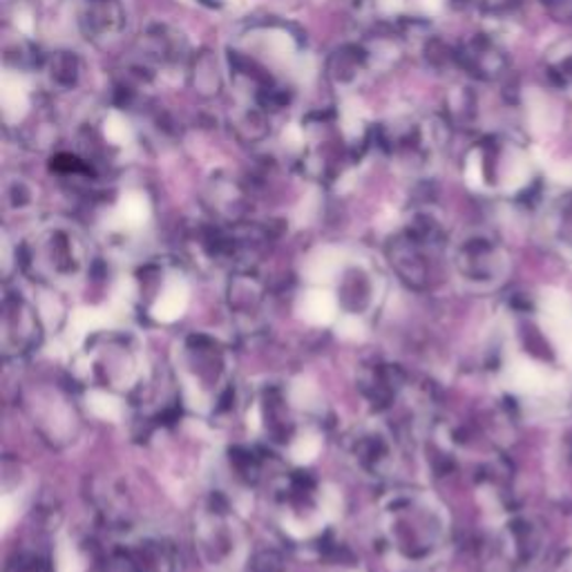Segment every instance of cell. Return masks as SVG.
<instances>
[{
	"mask_svg": "<svg viewBox=\"0 0 572 572\" xmlns=\"http://www.w3.org/2000/svg\"><path fill=\"white\" fill-rule=\"evenodd\" d=\"M376 537L385 559L398 570L437 565L452 541V524L441 498L420 487H394L376 510Z\"/></svg>",
	"mask_w": 572,
	"mask_h": 572,
	"instance_id": "cell-1",
	"label": "cell"
},
{
	"mask_svg": "<svg viewBox=\"0 0 572 572\" xmlns=\"http://www.w3.org/2000/svg\"><path fill=\"white\" fill-rule=\"evenodd\" d=\"M173 374L182 405L206 420H218L238 403L233 351L204 331L186 333L173 351Z\"/></svg>",
	"mask_w": 572,
	"mask_h": 572,
	"instance_id": "cell-2",
	"label": "cell"
},
{
	"mask_svg": "<svg viewBox=\"0 0 572 572\" xmlns=\"http://www.w3.org/2000/svg\"><path fill=\"white\" fill-rule=\"evenodd\" d=\"M249 425L262 448L275 457L305 463L316 452L320 420L311 403L282 381L260 385L249 400Z\"/></svg>",
	"mask_w": 572,
	"mask_h": 572,
	"instance_id": "cell-3",
	"label": "cell"
},
{
	"mask_svg": "<svg viewBox=\"0 0 572 572\" xmlns=\"http://www.w3.org/2000/svg\"><path fill=\"white\" fill-rule=\"evenodd\" d=\"M72 372L88 392L114 400L146 394L153 383L139 338L121 329L92 333L72 358Z\"/></svg>",
	"mask_w": 572,
	"mask_h": 572,
	"instance_id": "cell-4",
	"label": "cell"
},
{
	"mask_svg": "<svg viewBox=\"0 0 572 572\" xmlns=\"http://www.w3.org/2000/svg\"><path fill=\"white\" fill-rule=\"evenodd\" d=\"M268 510L286 539L318 550L331 537L338 496L324 481L298 465L268 481Z\"/></svg>",
	"mask_w": 572,
	"mask_h": 572,
	"instance_id": "cell-5",
	"label": "cell"
},
{
	"mask_svg": "<svg viewBox=\"0 0 572 572\" xmlns=\"http://www.w3.org/2000/svg\"><path fill=\"white\" fill-rule=\"evenodd\" d=\"M21 268L52 292H79L90 279L95 257L86 238L67 224L34 231L16 253Z\"/></svg>",
	"mask_w": 572,
	"mask_h": 572,
	"instance_id": "cell-6",
	"label": "cell"
},
{
	"mask_svg": "<svg viewBox=\"0 0 572 572\" xmlns=\"http://www.w3.org/2000/svg\"><path fill=\"white\" fill-rule=\"evenodd\" d=\"M193 543L208 572L249 570L253 557L251 535L222 490L210 492L197 506L193 517Z\"/></svg>",
	"mask_w": 572,
	"mask_h": 572,
	"instance_id": "cell-7",
	"label": "cell"
},
{
	"mask_svg": "<svg viewBox=\"0 0 572 572\" xmlns=\"http://www.w3.org/2000/svg\"><path fill=\"white\" fill-rule=\"evenodd\" d=\"M385 296L381 273L367 262H346L338 266L336 277L327 286H311L302 296L305 314H320L322 322H367L372 320Z\"/></svg>",
	"mask_w": 572,
	"mask_h": 572,
	"instance_id": "cell-8",
	"label": "cell"
},
{
	"mask_svg": "<svg viewBox=\"0 0 572 572\" xmlns=\"http://www.w3.org/2000/svg\"><path fill=\"white\" fill-rule=\"evenodd\" d=\"M450 238L435 212L418 210L389 238L385 253L392 271L409 289L422 292L435 279L437 260L448 251Z\"/></svg>",
	"mask_w": 572,
	"mask_h": 572,
	"instance_id": "cell-9",
	"label": "cell"
},
{
	"mask_svg": "<svg viewBox=\"0 0 572 572\" xmlns=\"http://www.w3.org/2000/svg\"><path fill=\"white\" fill-rule=\"evenodd\" d=\"M132 300L136 311L157 324L177 322L190 302V282L170 260L146 262L134 273Z\"/></svg>",
	"mask_w": 572,
	"mask_h": 572,
	"instance_id": "cell-10",
	"label": "cell"
},
{
	"mask_svg": "<svg viewBox=\"0 0 572 572\" xmlns=\"http://www.w3.org/2000/svg\"><path fill=\"white\" fill-rule=\"evenodd\" d=\"M342 457L358 476L389 481L403 463V441L387 420L374 416L353 425L342 437Z\"/></svg>",
	"mask_w": 572,
	"mask_h": 572,
	"instance_id": "cell-11",
	"label": "cell"
},
{
	"mask_svg": "<svg viewBox=\"0 0 572 572\" xmlns=\"http://www.w3.org/2000/svg\"><path fill=\"white\" fill-rule=\"evenodd\" d=\"M457 277L472 292H492L504 284L510 271V255L501 240L483 229L463 233L450 249Z\"/></svg>",
	"mask_w": 572,
	"mask_h": 572,
	"instance_id": "cell-12",
	"label": "cell"
},
{
	"mask_svg": "<svg viewBox=\"0 0 572 572\" xmlns=\"http://www.w3.org/2000/svg\"><path fill=\"white\" fill-rule=\"evenodd\" d=\"M99 572H182V561L173 541L134 528L99 552Z\"/></svg>",
	"mask_w": 572,
	"mask_h": 572,
	"instance_id": "cell-13",
	"label": "cell"
},
{
	"mask_svg": "<svg viewBox=\"0 0 572 572\" xmlns=\"http://www.w3.org/2000/svg\"><path fill=\"white\" fill-rule=\"evenodd\" d=\"M23 409L43 441L52 448L75 443L81 432V418L72 396L52 383H32L23 394Z\"/></svg>",
	"mask_w": 572,
	"mask_h": 572,
	"instance_id": "cell-14",
	"label": "cell"
},
{
	"mask_svg": "<svg viewBox=\"0 0 572 572\" xmlns=\"http://www.w3.org/2000/svg\"><path fill=\"white\" fill-rule=\"evenodd\" d=\"M45 324L34 300L21 289H6L3 322H0V346L6 361H21L41 346Z\"/></svg>",
	"mask_w": 572,
	"mask_h": 572,
	"instance_id": "cell-15",
	"label": "cell"
},
{
	"mask_svg": "<svg viewBox=\"0 0 572 572\" xmlns=\"http://www.w3.org/2000/svg\"><path fill=\"white\" fill-rule=\"evenodd\" d=\"M227 305L235 327L246 333H260L268 322V294L255 268L233 271L227 286Z\"/></svg>",
	"mask_w": 572,
	"mask_h": 572,
	"instance_id": "cell-16",
	"label": "cell"
},
{
	"mask_svg": "<svg viewBox=\"0 0 572 572\" xmlns=\"http://www.w3.org/2000/svg\"><path fill=\"white\" fill-rule=\"evenodd\" d=\"M457 67H461L468 77L492 84L508 75L510 58L506 47L494 34H474L457 47Z\"/></svg>",
	"mask_w": 572,
	"mask_h": 572,
	"instance_id": "cell-17",
	"label": "cell"
},
{
	"mask_svg": "<svg viewBox=\"0 0 572 572\" xmlns=\"http://www.w3.org/2000/svg\"><path fill=\"white\" fill-rule=\"evenodd\" d=\"M479 166L483 182L492 188H501L508 182L513 184V179L528 177L530 170L528 155L521 143L501 136H490L481 143Z\"/></svg>",
	"mask_w": 572,
	"mask_h": 572,
	"instance_id": "cell-18",
	"label": "cell"
},
{
	"mask_svg": "<svg viewBox=\"0 0 572 572\" xmlns=\"http://www.w3.org/2000/svg\"><path fill=\"white\" fill-rule=\"evenodd\" d=\"M409 381L407 374L392 363H374L361 372L358 389L370 403L374 416H383L392 407H396L407 394Z\"/></svg>",
	"mask_w": 572,
	"mask_h": 572,
	"instance_id": "cell-19",
	"label": "cell"
},
{
	"mask_svg": "<svg viewBox=\"0 0 572 572\" xmlns=\"http://www.w3.org/2000/svg\"><path fill=\"white\" fill-rule=\"evenodd\" d=\"M204 199L208 204V210L222 224L246 222V215L251 210V195L240 182L231 177H212Z\"/></svg>",
	"mask_w": 572,
	"mask_h": 572,
	"instance_id": "cell-20",
	"label": "cell"
},
{
	"mask_svg": "<svg viewBox=\"0 0 572 572\" xmlns=\"http://www.w3.org/2000/svg\"><path fill=\"white\" fill-rule=\"evenodd\" d=\"M79 23L86 38L103 43L121 34L125 28V10L121 0H84Z\"/></svg>",
	"mask_w": 572,
	"mask_h": 572,
	"instance_id": "cell-21",
	"label": "cell"
},
{
	"mask_svg": "<svg viewBox=\"0 0 572 572\" xmlns=\"http://www.w3.org/2000/svg\"><path fill=\"white\" fill-rule=\"evenodd\" d=\"M186 41L179 32L168 25H153L146 34L141 36V67L148 69L151 65H173L184 58Z\"/></svg>",
	"mask_w": 572,
	"mask_h": 572,
	"instance_id": "cell-22",
	"label": "cell"
},
{
	"mask_svg": "<svg viewBox=\"0 0 572 572\" xmlns=\"http://www.w3.org/2000/svg\"><path fill=\"white\" fill-rule=\"evenodd\" d=\"M498 548H501V552H504V559L508 561V565L521 568V565H528L537 557L539 539L528 521L517 519L506 526L504 535H501Z\"/></svg>",
	"mask_w": 572,
	"mask_h": 572,
	"instance_id": "cell-23",
	"label": "cell"
},
{
	"mask_svg": "<svg viewBox=\"0 0 572 572\" xmlns=\"http://www.w3.org/2000/svg\"><path fill=\"white\" fill-rule=\"evenodd\" d=\"M188 84L193 92L201 99H215L224 90V75L218 56L204 50L190 58L188 65Z\"/></svg>",
	"mask_w": 572,
	"mask_h": 572,
	"instance_id": "cell-24",
	"label": "cell"
},
{
	"mask_svg": "<svg viewBox=\"0 0 572 572\" xmlns=\"http://www.w3.org/2000/svg\"><path fill=\"white\" fill-rule=\"evenodd\" d=\"M370 67V54L363 45H342L329 56L327 72L333 84L349 86Z\"/></svg>",
	"mask_w": 572,
	"mask_h": 572,
	"instance_id": "cell-25",
	"label": "cell"
},
{
	"mask_svg": "<svg viewBox=\"0 0 572 572\" xmlns=\"http://www.w3.org/2000/svg\"><path fill=\"white\" fill-rule=\"evenodd\" d=\"M543 75L550 86L561 92H572V38L557 41L543 56Z\"/></svg>",
	"mask_w": 572,
	"mask_h": 572,
	"instance_id": "cell-26",
	"label": "cell"
},
{
	"mask_svg": "<svg viewBox=\"0 0 572 572\" xmlns=\"http://www.w3.org/2000/svg\"><path fill=\"white\" fill-rule=\"evenodd\" d=\"M231 130L242 143H262L271 134L268 112L257 108H242L231 117Z\"/></svg>",
	"mask_w": 572,
	"mask_h": 572,
	"instance_id": "cell-27",
	"label": "cell"
},
{
	"mask_svg": "<svg viewBox=\"0 0 572 572\" xmlns=\"http://www.w3.org/2000/svg\"><path fill=\"white\" fill-rule=\"evenodd\" d=\"M546 229L565 249H572V190L557 197L546 212Z\"/></svg>",
	"mask_w": 572,
	"mask_h": 572,
	"instance_id": "cell-28",
	"label": "cell"
},
{
	"mask_svg": "<svg viewBox=\"0 0 572 572\" xmlns=\"http://www.w3.org/2000/svg\"><path fill=\"white\" fill-rule=\"evenodd\" d=\"M50 81L61 90L77 88L81 81V61L75 52H56L47 61Z\"/></svg>",
	"mask_w": 572,
	"mask_h": 572,
	"instance_id": "cell-29",
	"label": "cell"
},
{
	"mask_svg": "<svg viewBox=\"0 0 572 572\" xmlns=\"http://www.w3.org/2000/svg\"><path fill=\"white\" fill-rule=\"evenodd\" d=\"M479 119V97L472 88L461 86L448 97V121L457 128H472Z\"/></svg>",
	"mask_w": 572,
	"mask_h": 572,
	"instance_id": "cell-30",
	"label": "cell"
},
{
	"mask_svg": "<svg viewBox=\"0 0 572 572\" xmlns=\"http://www.w3.org/2000/svg\"><path fill=\"white\" fill-rule=\"evenodd\" d=\"M318 554L324 563V572H365L363 561L342 543H331V537L318 548Z\"/></svg>",
	"mask_w": 572,
	"mask_h": 572,
	"instance_id": "cell-31",
	"label": "cell"
},
{
	"mask_svg": "<svg viewBox=\"0 0 572 572\" xmlns=\"http://www.w3.org/2000/svg\"><path fill=\"white\" fill-rule=\"evenodd\" d=\"M249 572H282V559L273 550H262L251 557Z\"/></svg>",
	"mask_w": 572,
	"mask_h": 572,
	"instance_id": "cell-32",
	"label": "cell"
},
{
	"mask_svg": "<svg viewBox=\"0 0 572 572\" xmlns=\"http://www.w3.org/2000/svg\"><path fill=\"white\" fill-rule=\"evenodd\" d=\"M541 10L559 21V23H572V0H537Z\"/></svg>",
	"mask_w": 572,
	"mask_h": 572,
	"instance_id": "cell-33",
	"label": "cell"
},
{
	"mask_svg": "<svg viewBox=\"0 0 572 572\" xmlns=\"http://www.w3.org/2000/svg\"><path fill=\"white\" fill-rule=\"evenodd\" d=\"M6 199H8V204H10L12 208L23 210V208H28V206L32 204V188H30L25 182L19 179V182H14V184L8 186Z\"/></svg>",
	"mask_w": 572,
	"mask_h": 572,
	"instance_id": "cell-34",
	"label": "cell"
}]
</instances>
